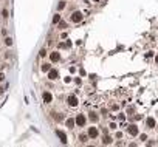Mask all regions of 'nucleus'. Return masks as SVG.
Instances as JSON below:
<instances>
[{
    "label": "nucleus",
    "instance_id": "obj_2",
    "mask_svg": "<svg viewBox=\"0 0 158 147\" xmlns=\"http://www.w3.org/2000/svg\"><path fill=\"white\" fill-rule=\"evenodd\" d=\"M56 135L59 136V139H61V143H62V144H67V143H68V139H67V135L62 132V130H56Z\"/></svg>",
    "mask_w": 158,
    "mask_h": 147
},
{
    "label": "nucleus",
    "instance_id": "obj_16",
    "mask_svg": "<svg viewBox=\"0 0 158 147\" xmlns=\"http://www.w3.org/2000/svg\"><path fill=\"white\" fill-rule=\"evenodd\" d=\"M87 138H88V135H84V133H82V135H79V141H81V143H85V141H87Z\"/></svg>",
    "mask_w": 158,
    "mask_h": 147
},
{
    "label": "nucleus",
    "instance_id": "obj_26",
    "mask_svg": "<svg viewBox=\"0 0 158 147\" xmlns=\"http://www.w3.org/2000/svg\"><path fill=\"white\" fill-rule=\"evenodd\" d=\"M155 62H157V64H158V56H157V57H155Z\"/></svg>",
    "mask_w": 158,
    "mask_h": 147
},
{
    "label": "nucleus",
    "instance_id": "obj_17",
    "mask_svg": "<svg viewBox=\"0 0 158 147\" xmlns=\"http://www.w3.org/2000/svg\"><path fill=\"white\" fill-rule=\"evenodd\" d=\"M5 44H6V47H11L12 45V39L11 37H6V39H5Z\"/></svg>",
    "mask_w": 158,
    "mask_h": 147
},
{
    "label": "nucleus",
    "instance_id": "obj_10",
    "mask_svg": "<svg viewBox=\"0 0 158 147\" xmlns=\"http://www.w3.org/2000/svg\"><path fill=\"white\" fill-rule=\"evenodd\" d=\"M48 79H50V81L57 79V71H56V70H50V71H48Z\"/></svg>",
    "mask_w": 158,
    "mask_h": 147
},
{
    "label": "nucleus",
    "instance_id": "obj_9",
    "mask_svg": "<svg viewBox=\"0 0 158 147\" xmlns=\"http://www.w3.org/2000/svg\"><path fill=\"white\" fill-rule=\"evenodd\" d=\"M146 124H147V127H149V129H154L155 125H157V122H155L154 118H147V119H146Z\"/></svg>",
    "mask_w": 158,
    "mask_h": 147
},
{
    "label": "nucleus",
    "instance_id": "obj_13",
    "mask_svg": "<svg viewBox=\"0 0 158 147\" xmlns=\"http://www.w3.org/2000/svg\"><path fill=\"white\" fill-rule=\"evenodd\" d=\"M59 22H61V16H59V14H54V17H53V23H54V25H57Z\"/></svg>",
    "mask_w": 158,
    "mask_h": 147
},
{
    "label": "nucleus",
    "instance_id": "obj_1",
    "mask_svg": "<svg viewBox=\"0 0 158 147\" xmlns=\"http://www.w3.org/2000/svg\"><path fill=\"white\" fill-rule=\"evenodd\" d=\"M67 104H68L70 107H76L77 104H79V101H77V98L74 95H71V96H68V98H67Z\"/></svg>",
    "mask_w": 158,
    "mask_h": 147
},
{
    "label": "nucleus",
    "instance_id": "obj_18",
    "mask_svg": "<svg viewBox=\"0 0 158 147\" xmlns=\"http://www.w3.org/2000/svg\"><path fill=\"white\" fill-rule=\"evenodd\" d=\"M42 71H50V65H48V64L42 65Z\"/></svg>",
    "mask_w": 158,
    "mask_h": 147
},
{
    "label": "nucleus",
    "instance_id": "obj_12",
    "mask_svg": "<svg viewBox=\"0 0 158 147\" xmlns=\"http://www.w3.org/2000/svg\"><path fill=\"white\" fill-rule=\"evenodd\" d=\"M74 124H76V121H74L73 118L67 119V127H68V129H73V127H74Z\"/></svg>",
    "mask_w": 158,
    "mask_h": 147
},
{
    "label": "nucleus",
    "instance_id": "obj_5",
    "mask_svg": "<svg viewBox=\"0 0 158 147\" xmlns=\"http://www.w3.org/2000/svg\"><path fill=\"white\" fill-rule=\"evenodd\" d=\"M81 20H82V12L76 11L71 14V22H81Z\"/></svg>",
    "mask_w": 158,
    "mask_h": 147
},
{
    "label": "nucleus",
    "instance_id": "obj_21",
    "mask_svg": "<svg viewBox=\"0 0 158 147\" xmlns=\"http://www.w3.org/2000/svg\"><path fill=\"white\" fill-rule=\"evenodd\" d=\"M39 54H41V57H44V56H47V51H45V50H41Z\"/></svg>",
    "mask_w": 158,
    "mask_h": 147
},
{
    "label": "nucleus",
    "instance_id": "obj_7",
    "mask_svg": "<svg viewBox=\"0 0 158 147\" xmlns=\"http://www.w3.org/2000/svg\"><path fill=\"white\" fill-rule=\"evenodd\" d=\"M87 135L90 136V138H96V136H98V129H96V127H90V129L87 130Z\"/></svg>",
    "mask_w": 158,
    "mask_h": 147
},
{
    "label": "nucleus",
    "instance_id": "obj_8",
    "mask_svg": "<svg viewBox=\"0 0 158 147\" xmlns=\"http://www.w3.org/2000/svg\"><path fill=\"white\" fill-rule=\"evenodd\" d=\"M50 59H51V62H59V59H61V54L57 51H53L50 54Z\"/></svg>",
    "mask_w": 158,
    "mask_h": 147
},
{
    "label": "nucleus",
    "instance_id": "obj_23",
    "mask_svg": "<svg viewBox=\"0 0 158 147\" xmlns=\"http://www.w3.org/2000/svg\"><path fill=\"white\" fill-rule=\"evenodd\" d=\"M118 118H119V119H121V121H122V119H124V118H126V115H122V113H119V115H118Z\"/></svg>",
    "mask_w": 158,
    "mask_h": 147
},
{
    "label": "nucleus",
    "instance_id": "obj_6",
    "mask_svg": "<svg viewBox=\"0 0 158 147\" xmlns=\"http://www.w3.org/2000/svg\"><path fill=\"white\" fill-rule=\"evenodd\" d=\"M74 121H76L77 125H81V127H82V125H85V116H84V115H77Z\"/></svg>",
    "mask_w": 158,
    "mask_h": 147
},
{
    "label": "nucleus",
    "instance_id": "obj_19",
    "mask_svg": "<svg viewBox=\"0 0 158 147\" xmlns=\"http://www.w3.org/2000/svg\"><path fill=\"white\" fill-rule=\"evenodd\" d=\"M65 8V2H61V3L57 5V9H64Z\"/></svg>",
    "mask_w": 158,
    "mask_h": 147
},
{
    "label": "nucleus",
    "instance_id": "obj_15",
    "mask_svg": "<svg viewBox=\"0 0 158 147\" xmlns=\"http://www.w3.org/2000/svg\"><path fill=\"white\" fill-rule=\"evenodd\" d=\"M59 47H61V48H70L71 44H70V40H67V44H65V42H62V44L59 45Z\"/></svg>",
    "mask_w": 158,
    "mask_h": 147
},
{
    "label": "nucleus",
    "instance_id": "obj_14",
    "mask_svg": "<svg viewBox=\"0 0 158 147\" xmlns=\"http://www.w3.org/2000/svg\"><path fill=\"white\" fill-rule=\"evenodd\" d=\"M102 144H105V146H107V144H112V138H110V136L102 138Z\"/></svg>",
    "mask_w": 158,
    "mask_h": 147
},
{
    "label": "nucleus",
    "instance_id": "obj_25",
    "mask_svg": "<svg viewBox=\"0 0 158 147\" xmlns=\"http://www.w3.org/2000/svg\"><path fill=\"white\" fill-rule=\"evenodd\" d=\"M2 81H5V74L3 73H0V82H2Z\"/></svg>",
    "mask_w": 158,
    "mask_h": 147
},
{
    "label": "nucleus",
    "instance_id": "obj_11",
    "mask_svg": "<svg viewBox=\"0 0 158 147\" xmlns=\"http://www.w3.org/2000/svg\"><path fill=\"white\" fill-rule=\"evenodd\" d=\"M88 119H90L92 122H96L98 119H99V118H98V115H96L95 111H90V113H88Z\"/></svg>",
    "mask_w": 158,
    "mask_h": 147
},
{
    "label": "nucleus",
    "instance_id": "obj_4",
    "mask_svg": "<svg viewBox=\"0 0 158 147\" xmlns=\"http://www.w3.org/2000/svg\"><path fill=\"white\" fill-rule=\"evenodd\" d=\"M127 132H129L132 136H136V135H138V127H136L135 124H130L129 127H127Z\"/></svg>",
    "mask_w": 158,
    "mask_h": 147
},
{
    "label": "nucleus",
    "instance_id": "obj_3",
    "mask_svg": "<svg viewBox=\"0 0 158 147\" xmlns=\"http://www.w3.org/2000/svg\"><path fill=\"white\" fill-rule=\"evenodd\" d=\"M42 98H44V102H45V104H50V102L53 101V95H51L50 91H44Z\"/></svg>",
    "mask_w": 158,
    "mask_h": 147
},
{
    "label": "nucleus",
    "instance_id": "obj_20",
    "mask_svg": "<svg viewBox=\"0 0 158 147\" xmlns=\"http://www.w3.org/2000/svg\"><path fill=\"white\" fill-rule=\"evenodd\" d=\"M65 26H67V22H62V20L59 22V28H65Z\"/></svg>",
    "mask_w": 158,
    "mask_h": 147
},
{
    "label": "nucleus",
    "instance_id": "obj_24",
    "mask_svg": "<svg viewBox=\"0 0 158 147\" xmlns=\"http://www.w3.org/2000/svg\"><path fill=\"white\" fill-rule=\"evenodd\" d=\"M147 139V135H144V133H143V135H141V141H146Z\"/></svg>",
    "mask_w": 158,
    "mask_h": 147
},
{
    "label": "nucleus",
    "instance_id": "obj_22",
    "mask_svg": "<svg viewBox=\"0 0 158 147\" xmlns=\"http://www.w3.org/2000/svg\"><path fill=\"white\" fill-rule=\"evenodd\" d=\"M2 16H3V17H8V11H6V9H3V11H2Z\"/></svg>",
    "mask_w": 158,
    "mask_h": 147
}]
</instances>
